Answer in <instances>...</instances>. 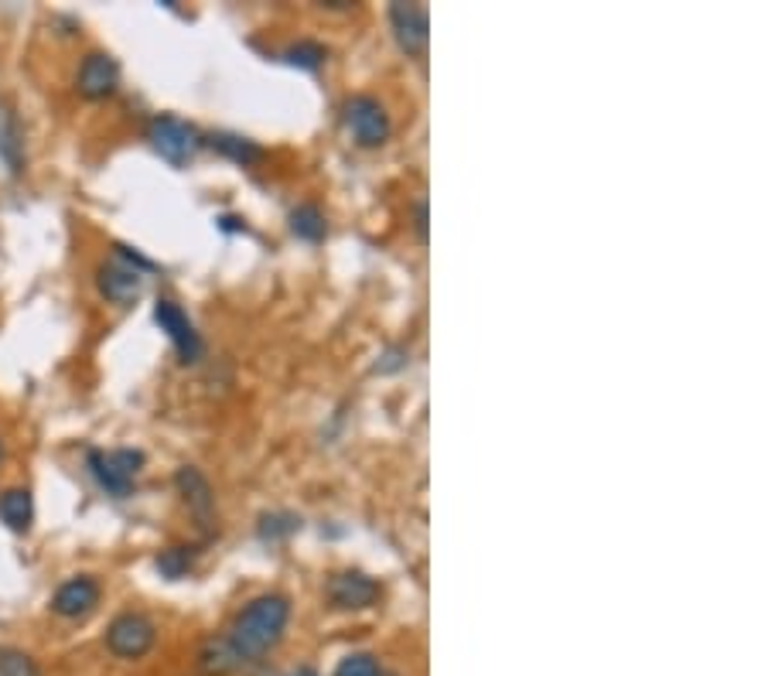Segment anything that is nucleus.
<instances>
[{
  "label": "nucleus",
  "instance_id": "f257e3e1",
  "mask_svg": "<svg viewBox=\"0 0 768 676\" xmlns=\"http://www.w3.org/2000/svg\"><path fill=\"white\" fill-rule=\"evenodd\" d=\"M291 622V602L284 594H260L247 609H242L226 635V643L232 656L242 663H257L263 659L280 639H284Z\"/></svg>",
  "mask_w": 768,
  "mask_h": 676
},
{
  "label": "nucleus",
  "instance_id": "f03ea898",
  "mask_svg": "<svg viewBox=\"0 0 768 676\" xmlns=\"http://www.w3.org/2000/svg\"><path fill=\"white\" fill-rule=\"evenodd\" d=\"M154 263L147 257H141L131 247H116V257L106 260L96 270V288L106 301L113 304H131L141 298L144 291V273H151Z\"/></svg>",
  "mask_w": 768,
  "mask_h": 676
},
{
  "label": "nucleus",
  "instance_id": "7ed1b4c3",
  "mask_svg": "<svg viewBox=\"0 0 768 676\" xmlns=\"http://www.w3.org/2000/svg\"><path fill=\"white\" fill-rule=\"evenodd\" d=\"M154 643H157V628L141 612L116 615L106 628V649L116 659H141L154 649Z\"/></svg>",
  "mask_w": 768,
  "mask_h": 676
},
{
  "label": "nucleus",
  "instance_id": "20e7f679",
  "mask_svg": "<svg viewBox=\"0 0 768 676\" xmlns=\"http://www.w3.org/2000/svg\"><path fill=\"white\" fill-rule=\"evenodd\" d=\"M147 141L168 165H188L201 147L198 131L191 124L178 121V116H154L151 127H147Z\"/></svg>",
  "mask_w": 768,
  "mask_h": 676
},
{
  "label": "nucleus",
  "instance_id": "39448f33",
  "mask_svg": "<svg viewBox=\"0 0 768 676\" xmlns=\"http://www.w3.org/2000/svg\"><path fill=\"white\" fill-rule=\"evenodd\" d=\"M144 465L141 451L131 448H120V451H90V471L96 475V482L116 496V499H127L134 489V479Z\"/></svg>",
  "mask_w": 768,
  "mask_h": 676
},
{
  "label": "nucleus",
  "instance_id": "423d86ee",
  "mask_svg": "<svg viewBox=\"0 0 768 676\" xmlns=\"http://www.w3.org/2000/svg\"><path fill=\"white\" fill-rule=\"evenodd\" d=\"M345 127L359 147H380L390 141V113L376 96H352L345 103Z\"/></svg>",
  "mask_w": 768,
  "mask_h": 676
},
{
  "label": "nucleus",
  "instance_id": "0eeeda50",
  "mask_svg": "<svg viewBox=\"0 0 768 676\" xmlns=\"http://www.w3.org/2000/svg\"><path fill=\"white\" fill-rule=\"evenodd\" d=\"M154 322L160 325V332H165V335L175 342V349H178V355H181V363H198V360H201V339H198V332H195V325H191V318H188L175 301L160 298V301L154 304Z\"/></svg>",
  "mask_w": 768,
  "mask_h": 676
},
{
  "label": "nucleus",
  "instance_id": "6e6552de",
  "mask_svg": "<svg viewBox=\"0 0 768 676\" xmlns=\"http://www.w3.org/2000/svg\"><path fill=\"white\" fill-rule=\"evenodd\" d=\"M390 24L396 34V45L411 59H421L430 45V21L421 4H393L390 8Z\"/></svg>",
  "mask_w": 768,
  "mask_h": 676
},
{
  "label": "nucleus",
  "instance_id": "1a4fd4ad",
  "mask_svg": "<svg viewBox=\"0 0 768 676\" xmlns=\"http://www.w3.org/2000/svg\"><path fill=\"white\" fill-rule=\"evenodd\" d=\"M120 86V65L106 52H90L75 72V90L86 100H106Z\"/></svg>",
  "mask_w": 768,
  "mask_h": 676
},
{
  "label": "nucleus",
  "instance_id": "9d476101",
  "mask_svg": "<svg viewBox=\"0 0 768 676\" xmlns=\"http://www.w3.org/2000/svg\"><path fill=\"white\" fill-rule=\"evenodd\" d=\"M329 602L342 612L373 609L380 602V584L362 571H342L329 581Z\"/></svg>",
  "mask_w": 768,
  "mask_h": 676
},
{
  "label": "nucleus",
  "instance_id": "9b49d317",
  "mask_svg": "<svg viewBox=\"0 0 768 676\" xmlns=\"http://www.w3.org/2000/svg\"><path fill=\"white\" fill-rule=\"evenodd\" d=\"M96 605H100V581L90 574L65 581L52 599V612L62 618H86Z\"/></svg>",
  "mask_w": 768,
  "mask_h": 676
},
{
  "label": "nucleus",
  "instance_id": "f8f14e48",
  "mask_svg": "<svg viewBox=\"0 0 768 676\" xmlns=\"http://www.w3.org/2000/svg\"><path fill=\"white\" fill-rule=\"evenodd\" d=\"M175 486H178L185 506L198 516L201 523H209L212 520V509H216V496H212V486H209L206 475H201L198 468H191V465H181L175 471Z\"/></svg>",
  "mask_w": 768,
  "mask_h": 676
},
{
  "label": "nucleus",
  "instance_id": "ddd939ff",
  "mask_svg": "<svg viewBox=\"0 0 768 676\" xmlns=\"http://www.w3.org/2000/svg\"><path fill=\"white\" fill-rule=\"evenodd\" d=\"M0 520L14 533H28L34 520V499L28 489H8L0 492Z\"/></svg>",
  "mask_w": 768,
  "mask_h": 676
},
{
  "label": "nucleus",
  "instance_id": "4468645a",
  "mask_svg": "<svg viewBox=\"0 0 768 676\" xmlns=\"http://www.w3.org/2000/svg\"><path fill=\"white\" fill-rule=\"evenodd\" d=\"M198 669L201 673H209V676H229L239 669V659L232 656L229 643H226V635H219V639H209L206 646H201L198 653Z\"/></svg>",
  "mask_w": 768,
  "mask_h": 676
},
{
  "label": "nucleus",
  "instance_id": "2eb2a0df",
  "mask_svg": "<svg viewBox=\"0 0 768 676\" xmlns=\"http://www.w3.org/2000/svg\"><path fill=\"white\" fill-rule=\"evenodd\" d=\"M212 141V147L219 150V154H226L229 162H236V165H257L260 157H263V150L253 144V141H247V137H236V134H212L209 137Z\"/></svg>",
  "mask_w": 768,
  "mask_h": 676
},
{
  "label": "nucleus",
  "instance_id": "dca6fc26",
  "mask_svg": "<svg viewBox=\"0 0 768 676\" xmlns=\"http://www.w3.org/2000/svg\"><path fill=\"white\" fill-rule=\"evenodd\" d=\"M21 144L24 141H21L14 113L8 106H0V157H4L11 171H21Z\"/></svg>",
  "mask_w": 768,
  "mask_h": 676
},
{
  "label": "nucleus",
  "instance_id": "f3484780",
  "mask_svg": "<svg viewBox=\"0 0 768 676\" xmlns=\"http://www.w3.org/2000/svg\"><path fill=\"white\" fill-rule=\"evenodd\" d=\"M291 229L301 236V240L318 243V240H325L329 222H325V212H321L318 206H298V209L291 212Z\"/></svg>",
  "mask_w": 768,
  "mask_h": 676
},
{
  "label": "nucleus",
  "instance_id": "a211bd4d",
  "mask_svg": "<svg viewBox=\"0 0 768 676\" xmlns=\"http://www.w3.org/2000/svg\"><path fill=\"white\" fill-rule=\"evenodd\" d=\"M191 564H195L191 547H168V550L157 553V571H160V578H168V581L188 578Z\"/></svg>",
  "mask_w": 768,
  "mask_h": 676
},
{
  "label": "nucleus",
  "instance_id": "6ab92c4d",
  "mask_svg": "<svg viewBox=\"0 0 768 676\" xmlns=\"http://www.w3.org/2000/svg\"><path fill=\"white\" fill-rule=\"evenodd\" d=\"M0 676H42L38 663L21 649H0Z\"/></svg>",
  "mask_w": 768,
  "mask_h": 676
},
{
  "label": "nucleus",
  "instance_id": "aec40b11",
  "mask_svg": "<svg viewBox=\"0 0 768 676\" xmlns=\"http://www.w3.org/2000/svg\"><path fill=\"white\" fill-rule=\"evenodd\" d=\"M284 59H288L291 65H298V69L314 72V69H321V62H325V49H321L318 42H298V45H291V49L284 52Z\"/></svg>",
  "mask_w": 768,
  "mask_h": 676
},
{
  "label": "nucleus",
  "instance_id": "412c9836",
  "mask_svg": "<svg viewBox=\"0 0 768 676\" xmlns=\"http://www.w3.org/2000/svg\"><path fill=\"white\" fill-rule=\"evenodd\" d=\"M380 659L373 653H352L335 666V676H380Z\"/></svg>",
  "mask_w": 768,
  "mask_h": 676
},
{
  "label": "nucleus",
  "instance_id": "4be33fe9",
  "mask_svg": "<svg viewBox=\"0 0 768 676\" xmlns=\"http://www.w3.org/2000/svg\"><path fill=\"white\" fill-rule=\"evenodd\" d=\"M417 236H421V240H427V202L417 206Z\"/></svg>",
  "mask_w": 768,
  "mask_h": 676
},
{
  "label": "nucleus",
  "instance_id": "5701e85b",
  "mask_svg": "<svg viewBox=\"0 0 768 676\" xmlns=\"http://www.w3.org/2000/svg\"><path fill=\"white\" fill-rule=\"evenodd\" d=\"M294 676H318V673H314V669H311V666H301V669H298V673H294Z\"/></svg>",
  "mask_w": 768,
  "mask_h": 676
},
{
  "label": "nucleus",
  "instance_id": "b1692460",
  "mask_svg": "<svg viewBox=\"0 0 768 676\" xmlns=\"http://www.w3.org/2000/svg\"><path fill=\"white\" fill-rule=\"evenodd\" d=\"M380 676H399V673H380Z\"/></svg>",
  "mask_w": 768,
  "mask_h": 676
}]
</instances>
